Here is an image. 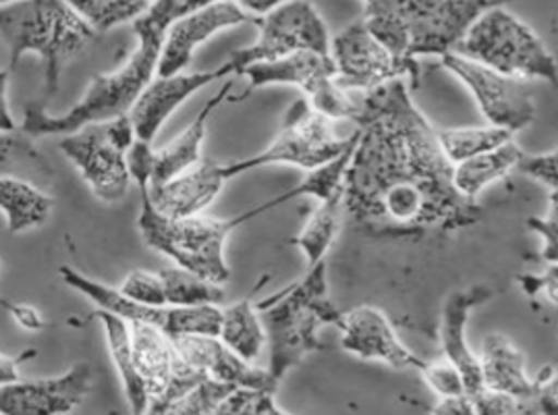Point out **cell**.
Returning <instances> with one entry per match:
<instances>
[{
  "mask_svg": "<svg viewBox=\"0 0 558 415\" xmlns=\"http://www.w3.org/2000/svg\"><path fill=\"white\" fill-rule=\"evenodd\" d=\"M353 123L360 137L344 175V215L360 233L424 241L482 220L477 199L454 187L438 132L411 100L405 80L365 94Z\"/></svg>",
  "mask_w": 558,
  "mask_h": 415,
  "instance_id": "6da1fadb",
  "label": "cell"
},
{
  "mask_svg": "<svg viewBox=\"0 0 558 415\" xmlns=\"http://www.w3.org/2000/svg\"><path fill=\"white\" fill-rule=\"evenodd\" d=\"M133 34L140 42L125 65L112 73L94 75L84 98L66 110L65 114H48L38 102L25 105L20 130L29 137L69 135L87 125L107 123L130 114L140 94L154 80L167 38V32L146 22L144 17L133 22Z\"/></svg>",
  "mask_w": 558,
  "mask_h": 415,
  "instance_id": "7a4b0ae2",
  "label": "cell"
},
{
  "mask_svg": "<svg viewBox=\"0 0 558 415\" xmlns=\"http://www.w3.org/2000/svg\"><path fill=\"white\" fill-rule=\"evenodd\" d=\"M507 0H372L365 25L388 50L415 71L422 57H442L463 40L472 23Z\"/></svg>",
  "mask_w": 558,
  "mask_h": 415,
  "instance_id": "3957f363",
  "label": "cell"
},
{
  "mask_svg": "<svg viewBox=\"0 0 558 415\" xmlns=\"http://www.w3.org/2000/svg\"><path fill=\"white\" fill-rule=\"evenodd\" d=\"M256 309L270 347L268 371L279 382L310 353L326 350L320 330L328 325L339 328L343 318L330 300L326 260L310 266L298 283L258 302Z\"/></svg>",
  "mask_w": 558,
  "mask_h": 415,
  "instance_id": "277c9868",
  "label": "cell"
},
{
  "mask_svg": "<svg viewBox=\"0 0 558 415\" xmlns=\"http://www.w3.org/2000/svg\"><path fill=\"white\" fill-rule=\"evenodd\" d=\"M96 36L94 27L66 0H15L0 7V38L9 48V71L23 54H38L44 63L46 98L59 91L65 66Z\"/></svg>",
  "mask_w": 558,
  "mask_h": 415,
  "instance_id": "5b68a950",
  "label": "cell"
},
{
  "mask_svg": "<svg viewBox=\"0 0 558 415\" xmlns=\"http://www.w3.org/2000/svg\"><path fill=\"white\" fill-rule=\"evenodd\" d=\"M142 210L137 217L140 233L146 245L169 256L179 268H185L197 277L215 284H225L231 279V268L225 258L227 235L236 227L245 224L243 217L233 219H169L151 206L148 187H140Z\"/></svg>",
  "mask_w": 558,
  "mask_h": 415,
  "instance_id": "8992f818",
  "label": "cell"
},
{
  "mask_svg": "<svg viewBox=\"0 0 558 415\" xmlns=\"http://www.w3.org/2000/svg\"><path fill=\"white\" fill-rule=\"evenodd\" d=\"M454 52L480 65L521 80H542L558 88L555 54L525 22L505 9V4L484 11Z\"/></svg>",
  "mask_w": 558,
  "mask_h": 415,
  "instance_id": "52a82bcc",
  "label": "cell"
},
{
  "mask_svg": "<svg viewBox=\"0 0 558 415\" xmlns=\"http://www.w3.org/2000/svg\"><path fill=\"white\" fill-rule=\"evenodd\" d=\"M355 139L357 130L347 139L339 137L332 127V121L318 110L312 109L305 96H300L287 110L279 135L264 152L220 164V171L227 181L272 164H289L301 171H316L339 158L344 150H349Z\"/></svg>",
  "mask_w": 558,
  "mask_h": 415,
  "instance_id": "ba28073f",
  "label": "cell"
},
{
  "mask_svg": "<svg viewBox=\"0 0 558 415\" xmlns=\"http://www.w3.org/2000/svg\"><path fill=\"white\" fill-rule=\"evenodd\" d=\"M241 75L247 77L250 86L243 94L231 96L229 102H241L256 89L266 86H298L312 105V109L318 110L330 121H355L362 109V102H357L347 89L337 84L335 63L330 54L323 52L301 50L277 61L254 63L245 66Z\"/></svg>",
  "mask_w": 558,
  "mask_h": 415,
  "instance_id": "9c48e42d",
  "label": "cell"
},
{
  "mask_svg": "<svg viewBox=\"0 0 558 415\" xmlns=\"http://www.w3.org/2000/svg\"><path fill=\"white\" fill-rule=\"evenodd\" d=\"M135 139L130 114H125L63 135L59 150L73 162L94 196L105 204H117L130 192L128 152Z\"/></svg>",
  "mask_w": 558,
  "mask_h": 415,
  "instance_id": "30bf717a",
  "label": "cell"
},
{
  "mask_svg": "<svg viewBox=\"0 0 558 415\" xmlns=\"http://www.w3.org/2000/svg\"><path fill=\"white\" fill-rule=\"evenodd\" d=\"M258 38L247 48L235 50L229 57V65L235 75L245 66L264 61H277L301 50H314L330 54V34L323 15L310 0H287L275 11L256 20Z\"/></svg>",
  "mask_w": 558,
  "mask_h": 415,
  "instance_id": "8fae6325",
  "label": "cell"
},
{
  "mask_svg": "<svg viewBox=\"0 0 558 415\" xmlns=\"http://www.w3.org/2000/svg\"><path fill=\"white\" fill-rule=\"evenodd\" d=\"M440 65L470 89L488 125L515 135L534 123L536 98L527 80L502 75L454 50L440 57Z\"/></svg>",
  "mask_w": 558,
  "mask_h": 415,
  "instance_id": "7c38bea8",
  "label": "cell"
},
{
  "mask_svg": "<svg viewBox=\"0 0 558 415\" xmlns=\"http://www.w3.org/2000/svg\"><path fill=\"white\" fill-rule=\"evenodd\" d=\"M61 277L69 286L80 291L98 309L110 312L125 322H140L160 328L171 339L185 334H210L218 337L222 309L218 306L172 307L146 306L128 300L119 289H110L71 266H61Z\"/></svg>",
  "mask_w": 558,
  "mask_h": 415,
  "instance_id": "4fadbf2b",
  "label": "cell"
},
{
  "mask_svg": "<svg viewBox=\"0 0 558 415\" xmlns=\"http://www.w3.org/2000/svg\"><path fill=\"white\" fill-rule=\"evenodd\" d=\"M330 59L337 71V84L347 91H364V96L392 80H411L413 88L422 80V71L403 65L372 34L364 20L347 25L330 40Z\"/></svg>",
  "mask_w": 558,
  "mask_h": 415,
  "instance_id": "5bb4252c",
  "label": "cell"
},
{
  "mask_svg": "<svg viewBox=\"0 0 558 415\" xmlns=\"http://www.w3.org/2000/svg\"><path fill=\"white\" fill-rule=\"evenodd\" d=\"M341 345L344 351L367 362H383L395 370H424V357L409 350L390 325L387 314L374 306H360L343 312Z\"/></svg>",
  "mask_w": 558,
  "mask_h": 415,
  "instance_id": "9a60e30c",
  "label": "cell"
},
{
  "mask_svg": "<svg viewBox=\"0 0 558 415\" xmlns=\"http://www.w3.org/2000/svg\"><path fill=\"white\" fill-rule=\"evenodd\" d=\"M89 389L92 370L84 362L57 378L0 385V415H65L86 399Z\"/></svg>",
  "mask_w": 558,
  "mask_h": 415,
  "instance_id": "2e32d148",
  "label": "cell"
},
{
  "mask_svg": "<svg viewBox=\"0 0 558 415\" xmlns=\"http://www.w3.org/2000/svg\"><path fill=\"white\" fill-rule=\"evenodd\" d=\"M231 75H235V71L229 63L213 71L190 73V75H183V73L169 75V77L158 75L156 80H151L148 88L140 94V98L130 110L135 137L151 144L172 112L179 109L190 96H194L195 91L215 84L218 80H225V77L229 80Z\"/></svg>",
  "mask_w": 558,
  "mask_h": 415,
  "instance_id": "e0dca14e",
  "label": "cell"
},
{
  "mask_svg": "<svg viewBox=\"0 0 558 415\" xmlns=\"http://www.w3.org/2000/svg\"><path fill=\"white\" fill-rule=\"evenodd\" d=\"M172 343L190 368L204 374L215 382L229 385L233 389H250L272 394L279 389V380H275L270 371L254 368L250 362L239 357L235 351L227 347L218 337L185 334L172 339Z\"/></svg>",
  "mask_w": 558,
  "mask_h": 415,
  "instance_id": "ac0fdd59",
  "label": "cell"
},
{
  "mask_svg": "<svg viewBox=\"0 0 558 415\" xmlns=\"http://www.w3.org/2000/svg\"><path fill=\"white\" fill-rule=\"evenodd\" d=\"M256 20L258 17L245 13L233 0H216L213 4L195 11L192 15L179 20L169 29L156 73L160 77L181 73L192 63L195 50L218 32L241 23H256Z\"/></svg>",
  "mask_w": 558,
  "mask_h": 415,
  "instance_id": "d6986e66",
  "label": "cell"
},
{
  "mask_svg": "<svg viewBox=\"0 0 558 415\" xmlns=\"http://www.w3.org/2000/svg\"><path fill=\"white\" fill-rule=\"evenodd\" d=\"M493 297L494 291L490 286H472L465 291L451 293L442 307V320H440L442 357L449 359L452 366L461 371L468 396L482 391L484 382H482V370H480V357L468 345L465 328H468L473 307L482 306Z\"/></svg>",
  "mask_w": 558,
  "mask_h": 415,
  "instance_id": "ffe728a7",
  "label": "cell"
},
{
  "mask_svg": "<svg viewBox=\"0 0 558 415\" xmlns=\"http://www.w3.org/2000/svg\"><path fill=\"white\" fill-rule=\"evenodd\" d=\"M225 183L227 179L220 164L202 158L185 173L160 185H148V197L160 215L169 219H190L202 215L215 202Z\"/></svg>",
  "mask_w": 558,
  "mask_h": 415,
  "instance_id": "44dd1931",
  "label": "cell"
},
{
  "mask_svg": "<svg viewBox=\"0 0 558 415\" xmlns=\"http://www.w3.org/2000/svg\"><path fill=\"white\" fill-rule=\"evenodd\" d=\"M233 391V387L215 382L185 364L169 387L148 401L144 415H213L220 401Z\"/></svg>",
  "mask_w": 558,
  "mask_h": 415,
  "instance_id": "7402d4cb",
  "label": "cell"
},
{
  "mask_svg": "<svg viewBox=\"0 0 558 415\" xmlns=\"http://www.w3.org/2000/svg\"><path fill=\"white\" fill-rule=\"evenodd\" d=\"M131 334V355L133 366L146 385L148 399L162 393L174 374L185 366L171 337L160 328L140 322H128Z\"/></svg>",
  "mask_w": 558,
  "mask_h": 415,
  "instance_id": "603a6c76",
  "label": "cell"
},
{
  "mask_svg": "<svg viewBox=\"0 0 558 415\" xmlns=\"http://www.w3.org/2000/svg\"><path fill=\"white\" fill-rule=\"evenodd\" d=\"M477 357L484 389L513 394L519 401H530L536 393V378L525 370V355L507 337L488 334Z\"/></svg>",
  "mask_w": 558,
  "mask_h": 415,
  "instance_id": "cb8c5ba5",
  "label": "cell"
},
{
  "mask_svg": "<svg viewBox=\"0 0 558 415\" xmlns=\"http://www.w3.org/2000/svg\"><path fill=\"white\" fill-rule=\"evenodd\" d=\"M233 86H235V80L229 77L225 82V86L206 100V105L197 112L194 123L177 139H172L167 148H162L160 152H154V173H151L150 185H160L172 176L181 175L202 160L199 150H202V142L206 137L208 119L227 100Z\"/></svg>",
  "mask_w": 558,
  "mask_h": 415,
  "instance_id": "d4e9b609",
  "label": "cell"
},
{
  "mask_svg": "<svg viewBox=\"0 0 558 415\" xmlns=\"http://www.w3.org/2000/svg\"><path fill=\"white\" fill-rule=\"evenodd\" d=\"M52 206V197L44 194L43 187L17 176H0V210L11 235L43 227L50 219Z\"/></svg>",
  "mask_w": 558,
  "mask_h": 415,
  "instance_id": "484cf974",
  "label": "cell"
},
{
  "mask_svg": "<svg viewBox=\"0 0 558 415\" xmlns=\"http://www.w3.org/2000/svg\"><path fill=\"white\" fill-rule=\"evenodd\" d=\"M94 318H98L105 327L110 359H112L114 368L119 371V378L123 382V391H125V396L130 401L131 415L146 414L150 399H148L144 380L140 378V374L133 366L130 325L123 318H119L110 312H105V309H96Z\"/></svg>",
  "mask_w": 558,
  "mask_h": 415,
  "instance_id": "4316f807",
  "label": "cell"
},
{
  "mask_svg": "<svg viewBox=\"0 0 558 415\" xmlns=\"http://www.w3.org/2000/svg\"><path fill=\"white\" fill-rule=\"evenodd\" d=\"M521 158L523 152L515 142H507L496 150L473 156L470 160L452 167L454 187L463 196L477 199L488 185L509 176V173L517 169Z\"/></svg>",
  "mask_w": 558,
  "mask_h": 415,
  "instance_id": "83f0119b",
  "label": "cell"
},
{
  "mask_svg": "<svg viewBox=\"0 0 558 415\" xmlns=\"http://www.w3.org/2000/svg\"><path fill=\"white\" fill-rule=\"evenodd\" d=\"M218 339L250 364L258 357L268 341L252 297L222 309Z\"/></svg>",
  "mask_w": 558,
  "mask_h": 415,
  "instance_id": "f1b7e54d",
  "label": "cell"
},
{
  "mask_svg": "<svg viewBox=\"0 0 558 415\" xmlns=\"http://www.w3.org/2000/svg\"><path fill=\"white\" fill-rule=\"evenodd\" d=\"M344 215V194L323 199L318 208L310 215L307 222L303 224L300 235L291 241L298 245L303 256L307 258V266H316L326 260L328 249L337 240L341 224H343Z\"/></svg>",
  "mask_w": 558,
  "mask_h": 415,
  "instance_id": "f546056e",
  "label": "cell"
},
{
  "mask_svg": "<svg viewBox=\"0 0 558 415\" xmlns=\"http://www.w3.org/2000/svg\"><path fill=\"white\" fill-rule=\"evenodd\" d=\"M52 167L32 144V137L22 130L0 132V176H17L34 185H48L52 181Z\"/></svg>",
  "mask_w": 558,
  "mask_h": 415,
  "instance_id": "4dcf8cb0",
  "label": "cell"
},
{
  "mask_svg": "<svg viewBox=\"0 0 558 415\" xmlns=\"http://www.w3.org/2000/svg\"><path fill=\"white\" fill-rule=\"evenodd\" d=\"M158 277L165 286L167 306H220L225 302L222 284L210 283L185 268H162L158 270Z\"/></svg>",
  "mask_w": 558,
  "mask_h": 415,
  "instance_id": "1f68e13d",
  "label": "cell"
},
{
  "mask_svg": "<svg viewBox=\"0 0 558 415\" xmlns=\"http://www.w3.org/2000/svg\"><path fill=\"white\" fill-rule=\"evenodd\" d=\"M438 142L452 167L465 162L473 156L490 152L507 142H513V133L498 130L493 125L482 127H457L438 132Z\"/></svg>",
  "mask_w": 558,
  "mask_h": 415,
  "instance_id": "d6a6232c",
  "label": "cell"
},
{
  "mask_svg": "<svg viewBox=\"0 0 558 415\" xmlns=\"http://www.w3.org/2000/svg\"><path fill=\"white\" fill-rule=\"evenodd\" d=\"M96 34H105L108 29L123 23L140 20L151 7L154 0H66Z\"/></svg>",
  "mask_w": 558,
  "mask_h": 415,
  "instance_id": "836d02e7",
  "label": "cell"
},
{
  "mask_svg": "<svg viewBox=\"0 0 558 415\" xmlns=\"http://www.w3.org/2000/svg\"><path fill=\"white\" fill-rule=\"evenodd\" d=\"M119 291L135 304L146 306H167L165 286L158 277V272H146V270H133L128 279L119 286Z\"/></svg>",
  "mask_w": 558,
  "mask_h": 415,
  "instance_id": "e575fe53",
  "label": "cell"
},
{
  "mask_svg": "<svg viewBox=\"0 0 558 415\" xmlns=\"http://www.w3.org/2000/svg\"><path fill=\"white\" fill-rule=\"evenodd\" d=\"M424 380L434 393L440 399H451V396H463L468 394L465 389V380L461 376V371L452 366L449 359H438V362H428L424 366Z\"/></svg>",
  "mask_w": 558,
  "mask_h": 415,
  "instance_id": "d590c367",
  "label": "cell"
},
{
  "mask_svg": "<svg viewBox=\"0 0 558 415\" xmlns=\"http://www.w3.org/2000/svg\"><path fill=\"white\" fill-rule=\"evenodd\" d=\"M275 394L250 389H235L220 401L213 415H268Z\"/></svg>",
  "mask_w": 558,
  "mask_h": 415,
  "instance_id": "8d00e7d4",
  "label": "cell"
},
{
  "mask_svg": "<svg viewBox=\"0 0 558 415\" xmlns=\"http://www.w3.org/2000/svg\"><path fill=\"white\" fill-rule=\"evenodd\" d=\"M517 171L521 175L530 176L537 183L546 185L548 190L558 187V148L553 152L536 154V156H525L519 160Z\"/></svg>",
  "mask_w": 558,
  "mask_h": 415,
  "instance_id": "74e56055",
  "label": "cell"
},
{
  "mask_svg": "<svg viewBox=\"0 0 558 415\" xmlns=\"http://www.w3.org/2000/svg\"><path fill=\"white\" fill-rule=\"evenodd\" d=\"M475 415H519L527 401H519L513 394L482 389L470 396Z\"/></svg>",
  "mask_w": 558,
  "mask_h": 415,
  "instance_id": "f35d334b",
  "label": "cell"
},
{
  "mask_svg": "<svg viewBox=\"0 0 558 415\" xmlns=\"http://www.w3.org/2000/svg\"><path fill=\"white\" fill-rule=\"evenodd\" d=\"M536 393L530 399L534 415H558V371L544 368L536 378Z\"/></svg>",
  "mask_w": 558,
  "mask_h": 415,
  "instance_id": "ab89813d",
  "label": "cell"
},
{
  "mask_svg": "<svg viewBox=\"0 0 558 415\" xmlns=\"http://www.w3.org/2000/svg\"><path fill=\"white\" fill-rule=\"evenodd\" d=\"M527 227L544 241V247H542L544 263L558 264V206L550 204L548 215L544 219L527 220Z\"/></svg>",
  "mask_w": 558,
  "mask_h": 415,
  "instance_id": "60d3db41",
  "label": "cell"
},
{
  "mask_svg": "<svg viewBox=\"0 0 558 415\" xmlns=\"http://www.w3.org/2000/svg\"><path fill=\"white\" fill-rule=\"evenodd\" d=\"M128 169H130L131 181L137 187H148L154 173V150L151 144L135 139L128 152Z\"/></svg>",
  "mask_w": 558,
  "mask_h": 415,
  "instance_id": "b9f144b4",
  "label": "cell"
},
{
  "mask_svg": "<svg viewBox=\"0 0 558 415\" xmlns=\"http://www.w3.org/2000/svg\"><path fill=\"white\" fill-rule=\"evenodd\" d=\"M517 281L530 297L546 295L548 302L558 306V264H550L544 274H521Z\"/></svg>",
  "mask_w": 558,
  "mask_h": 415,
  "instance_id": "7bdbcfd3",
  "label": "cell"
},
{
  "mask_svg": "<svg viewBox=\"0 0 558 415\" xmlns=\"http://www.w3.org/2000/svg\"><path fill=\"white\" fill-rule=\"evenodd\" d=\"M432 415H475V410H473L472 399L463 394V396L440 399L432 410Z\"/></svg>",
  "mask_w": 558,
  "mask_h": 415,
  "instance_id": "ee69618b",
  "label": "cell"
},
{
  "mask_svg": "<svg viewBox=\"0 0 558 415\" xmlns=\"http://www.w3.org/2000/svg\"><path fill=\"white\" fill-rule=\"evenodd\" d=\"M9 75H11L9 69L0 71V132H17L20 130L13 114H11V109H9V96H7Z\"/></svg>",
  "mask_w": 558,
  "mask_h": 415,
  "instance_id": "f6af8a7d",
  "label": "cell"
},
{
  "mask_svg": "<svg viewBox=\"0 0 558 415\" xmlns=\"http://www.w3.org/2000/svg\"><path fill=\"white\" fill-rule=\"evenodd\" d=\"M36 350L23 351L17 357H9V355H0V385H9V382H17L20 380V366L25 359L34 357Z\"/></svg>",
  "mask_w": 558,
  "mask_h": 415,
  "instance_id": "bcb514c9",
  "label": "cell"
},
{
  "mask_svg": "<svg viewBox=\"0 0 558 415\" xmlns=\"http://www.w3.org/2000/svg\"><path fill=\"white\" fill-rule=\"evenodd\" d=\"M0 304L15 316V320H17L23 328H27V330H40V328H43V318H40V314H38L34 307L13 306V304H9V302H4V300H2Z\"/></svg>",
  "mask_w": 558,
  "mask_h": 415,
  "instance_id": "7dc6e473",
  "label": "cell"
},
{
  "mask_svg": "<svg viewBox=\"0 0 558 415\" xmlns=\"http://www.w3.org/2000/svg\"><path fill=\"white\" fill-rule=\"evenodd\" d=\"M235 4H239L245 13H254V15H266L270 11H275L277 7H280L282 2L287 0H233Z\"/></svg>",
  "mask_w": 558,
  "mask_h": 415,
  "instance_id": "c3c4849f",
  "label": "cell"
},
{
  "mask_svg": "<svg viewBox=\"0 0 558 415\" xmlns=\"http://www.w3.org/2000/svg\"><path fill=\"white\" fill-rule=\"evenodd\" d=\"M268 415H291V414H287V412H282V410H280L279 405H277V403H275V401H272V405H270V410H268Z\"/></svg>",
  "mask_w": 558,
  "mask_h": 415,
  "instance_id": "681fc988",
  "label": "cell"
},
{
  "mask_svg": "<svg viewBox=\"0 0 558 415\" xmlns=\"http://www.w3.org/2000/svg\"><path fill=\"white\" fill-rule=\"evenodd\" d=\"M550 204L558 206V187L557 190H553V192H550Z\"/></svg>",
  "mask_w": 558,
  "mask_h": 415,
  "instance_id": "f907efd6",
  "label": "cell"
},
{
  "mask_svg": "<svg viewBox=\"0 0 558 415\" xmlns=\"http://www.w3.org/2000/svg\"><path fill=\"white\" fill-rule=\"evenodd\" d=\"M519 415H534L532 414V410H530V401H527V403H525V407H523V412H521V414Z\"/></svg>",
  "mask_w": 558,
  "mask_h": 415,
  "instance_id": "816d5d0a",
  "label": "cell"
},
{
  "mask_svg": "<svg viewBox=\"0 0 558 415\" xmlns=\"http://www.w3.org/2000/svg\"><path fill=\"white\" fill-rule=\"evenodd\" d=\"M11 2H15V0H0V7H4V4H11Z\"/></svg>",
  "mask_w": 558,
  "mask_h": 415,
  "instance_id": "f5cc1de1",
  "label": "cell"
},
{
  "mask_svg": "<svg viewBox=\"0 0 558 415\" xmlns=\"http://www.w3.org/2000/svg\"><path fill=\"white\" fill-rule=\"evenodd\" d=\"M365 4H369V2H372V0H364Z\"/></svg>",
  "mask_w": 558,
  "mask_h": 415,
  "instance_id": "db71d44e",
  "label": "cell"
},
{
  "mask_svg": "<svg viewBox=\"0 0 558 415\" xmlns=\"http://www.w3.org/2000/svg\"><path fill=\"white\" fill-rule=\"evenodd\" d=\"M0 302H2V300H0Z\"/></svg>",
  "mask_w": 558,
  "mask_h": 415,
  "instance_id": "11a10c76",
  "label": "cell"
}]
</instances>
